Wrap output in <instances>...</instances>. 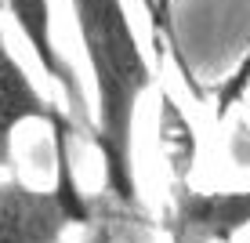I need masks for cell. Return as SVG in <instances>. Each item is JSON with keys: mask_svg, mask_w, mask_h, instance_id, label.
Wrapping results in <instances>:
<instances>
[{"mask_svg": "<svg viewBox=\"0 0 250 243\" xmlns=\"http://www.w3.org/2000/svg\"><path fill=\"white\" fill-rule=\"evenodd\" d=\"M73 19L80 29L83 51L94 76V145H98L105 189L116 203H138L134 178V112L142 94L152 84V69L138 44L127 7L116 0H80L73 4Z\"/></svg>", "mask_w": 250, "mask_h": 243, "instance_id": "obj_1", "label": "cell"}, {"mask_svg": "<svg viewBox=\"0 0 250 243\" xmlns=\"http://www.w3.org/2000/svg\"><path fill=\"white\" fill-rule=\"evenodd\" d=\"M29 120L47 124L55 131V138H69V142L76 138V120L37 91V84L29 80V73L22 69V62L7 47L4 22H0V171L15 163V153H11L15 131L22 124H29Z\"/></svg>", "mask_w": 250, "mask_h": 243, "instance_id": "obj_3", "label": "cell"}, {"mask_svg": "<svg viewBox=\"0 0 250 243\" xmlns=\"http://www.w3.org/2000/svg\"><path fill=\"white\" fill-rule=\"evenodd\" d=\"M7 15H11L15 25L22 29V37L29 40V47L37 51L44 73L51 76V80H58V88L65 91L69 116L87 120V102H83L80 80H76L73 66L65 62V55L55 47V37H51V7L40 4V0H15V4H7Z\"/></svg>", "mask_w": 250, "mask_h": 243, "instance_id": "obj_5", "label": "cell"}, {"mask_svg": "<svg viewBox=\"0 0 250 243\" xmlns=\"http://www.w3.org/2000/svg\"><path fill=\"white\" fill-rule=\"evenodd\" d=\"M250 225V189L196 193L178 189L170 243H232Z\"/></svg>", "mask_w": 250, "mask_h": 243, "instance_id": "obj_4", "label": "cell"}, {"mask_svg": "<svg viewBox=\"0 0 250 243\" xmlns=\"http://www.w3.org/2000/svg\"><path fill=\"white\" fill-rule=\"evenodd\" d=\"M83 243H113V225H94V229L87 232V236H83Z\"/></svg>", "mask_w": 250, "mask_h": 243, "instance_id": "obj_6", "label": "cell"}, {"mask_svg": "<svg viewBox=\"0 0 250 243\" xmlns=\"http://www.w3.org/2000/svg\"><path fill=\"white\" fill-rule=\"evenodd\" d=\"M69 138H55V185L33 189L22 178L0 181V243H58L69 225H87L91 207L73 178Z\"/></svg>", "mask_w": 250, "mask_h": 243, "instance_id": "obj_2", "label": "cell"}]
</instances>
